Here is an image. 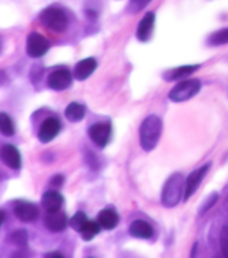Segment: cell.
I'll use <instances>...</instances> for the list:
<instances>
[{
  "label": "cell",
  "mask_w": 228,
  "mask_h": 258,
  "mask_svg": "<svg viewBox=\"0 0 228 258\" xmlns=\"http://www.w3.org/2000/svg\"><path fill=\"white\" fill-rule=\"evenodd\" d=\"M97 221L100 223L104 230H113L118 225V221H120V217L116 213V210H111V208H106V210H102L99 213V217H97Z\"/></svg>",
  "instance_id": "17"
},
{
  "label": "cell",
  "mask_w": 228,
  "mask_h": 258,
  "mask_svg": "<svg viewBox=\"0 0 228 258\" xmlns=\"http://www.w3.org/2000/svg\"><path fill=\"white\" fill-rule=\"evenodd\" d=\"M87 221H89V218H87V216H86L83 211H79V213H76L74 216L70 218V221H68V225L73 228V230H76V231H82L83 230V227H85L86 224H87Z\"/></svg>",
  "instance_id": "22"
},
{
  "label": "cell",
  "mask_w": 228,
  "mask_h": 258,
  "mask_svg": "<svg viewBox=\"0 0 228 258\" xmlns=\"http://www.w3.org/2000/svg\"><path fill=\"white\" fill-rule=\"evenodd\" d=\"M161 130H163V121L160 117L151 114L144 118L140 127V144L143 150L151 151L156 149L161 137Z\"/></svg>",
  "instance_id": "1"
},
{
  "label": "cell",
  "mask_w": 228,
  "mask_h": 258,
  "mask_svg": "<svg viewBox=\"0 0 228 258\" xmlns=\"http://www.w3.org/2000/svg\"><path fill=\"white\" fill-rule=\"evenodd\" d=\"M201 89V82L198 79H188L181 83H178L171 92H170L169 97L171 101L176 103H181V101H187L193 99L197 93Z\"/></svg>",
  "instance_id": "4"
},
{
  "label": "cell",
  "mask_w": 228,
  "mask_h": 258,
  "mask_svg": "<svg viewBox=\"0 0 228 258\" xmlns=\"http://www.w3.org/2000/svg\"><path fill=\"white\" fill-rule=\"evenodd\" d=\"M130 234L133 237H135V238L147 240V238H151L153 234H154V230H153V227L147 221H144V220H135L130 225Z\"/></svg>",
  "instance_id": "16"
},
{
  "label": "cell",
  "mask_w": 228,
  "mask_h": 258,
  "mask_svg": "<svg viewBox=\"0 0 228 258\" xmlns=\"http://www.w3.org/2000/svg\"><path fill=\"white\" fill-rule=\"evenodd\" d=\"M47 257H63V255H61L60 252H49Z\"/></svg>",
  "instance_id": "29"
},
{
  "label": "cell",
  "mask_w": 228,
  "mask_h": 258,
  "mask_svg": "<svg viewBox=\"0 0 228 258\" xmlns=\"http://www.w3.org/2000/svg\"><path fill=\"white\" fill-rule=\"evenodd\" d=\"M103 227L100 225V223L97 221H87V224L83 227V230L80 231V234H82V238L85 240V241H90V240H93L94 237L97 235V234L100 233V230H102Z\"/></svg>",
  "instance_id": "20"
},
{
  "label": "cell",
  "mask_w": 228,
  "mask_h": 258,
  "mask_svg": "<svg viewBox=\"0 0 228 258\" xmlns=\"http://www.w3.org/2000/svg\"><path fill=\"white\" fill-rule=\"evenodd\" d=\"M63 196L57 190H49L43 194L42 204L46 211H57L63 206Z\"/></svg>",
  "instance_id": "15"
},
{
  "label": "cell",
  "mask_w": 228,
  "mask_h": 258,
  "mask_svg": "<svg viewBox=\"0 0 228 258\" xmlns=\"http://www.w3.org/2000/svg\"><path fill=\"white\" fill-rule=\"evenodd\" d=\"M60 130H61V123H60L59 118H56V117H49V118H46L44 121L40 125V128H39V140L42 143H50L53 139H56L57 137V134L60 133Z\"/></svg>",
  "instance_id": "9"
},
{
  "label": "cell",
  "mask_w": 228,
  "mask_h": 258,
  "mask_svg": "<svg viewBox=\"0 0 228 258\" xmlns=\"http://www.w3.org/2000/svg\"><path fill=\"white\" fill-rule=\"evenodd\" d=\"M97 69V60L94 57H87L80 60L74 67V77L77 80H86L93 75L94 70Z\"/></svg>",
  "instance_id": "14"
},
{
  "label": "cell",
  "mask_w": 228,
  "mask_h": 258,
  "mask_svg": "<svg viewBox=\"0 0 228 258\" xmlns=\"http://www.w3.org/2000/svg\"><path fill=\"white\" fill-rule=\"evenodd\" d=\"M49 49H50V43H49V40L44 36L37 33V32H33V33L29 34L26 51H27V54L30 57H43L49 51Z\"/></svg>",
  "instance_id": "5"
},
{
  "label": "cell",
  "mask_w": 228,
  "mask_h": 258,
  "mask_svg": "<svg viewBox=\"0 0 228 258\" xmlns=\"http://www.w3.org/2000/svg\"><path fill=\"white\" fill-rule=\"evenodd\" d=\"M89 137L99 147H106L111 139V124L110 123H96V124L90 125Z\"/></svg>",
  "instance_id": "8"
},
{
  "label": "cell",
  "mask_w": 228,
  "mask_h": 258,
  "mask_svg": "<svg viewBox=\"0 0 228 258\" xmlns=\"http://www.w3.org/2000/svg\"><path fill=\"white\" fill-rule=\"evenodd\" d=\"M217 200H218V194L217 192H212V194H210V197L207 199V201L204 203L203 206H201V208H200V216H204L210 208L217 203Z\"/></svg>",
  "instance_id": "27"
},
{
  "label": "cell",
  "mask_w": 228,
  "mask_h": 258,
  "mask_svg": "<svg viewBox=\"0 0 228 258\" xmlns=\"http://www.w3.org/2000/svg\"><path fill=\"white\" fill-rule=\"evenodd\" d=\"M71 82H73V76L70 73L68 69H59V70H54L53 73L49 75L47 77V84L49 87L53 89V90H57V92H61V90H66L71 86Z\"/></svg>",
  "instance_id": "6"
},
{
  "label": "cell",
  "mask_w": 228,
  "mask_h": 258,
  "mask_svg": "<svg viewBox=\"0 0 228 258\" xmlns=\"http://www.w3.org/2000/svg\"><path fill=\"white\" fill-rule=\"evenodd\" d=\"M184 192H186L184 175L181 173H174L173 175H170L169 180L166 181L164 187H163V194H161L163 206L167 208L176 207L183 199Z\"/></svg>",
  "instance_id": "2"
},
{
  "label": "cell",
  "mask_w": 228,
  "mask_h": 258,
  "mask_svg": "<svg viewBox=\"0 0 228 258\" xmlns=\"http://www.w3.org/2000/svg\"><path fill=\"white\" fill-rule=\"evenodd\" d=\"M0 157H2V161L6 164L10 168L13 170H19L22 167V157H20V153L17 150L15 146L12 144H5L2 147V151H0Z\"/></svg>",
  "instance_id": "12"
},
{
  "label": "cell",
  "mask_w": 228,
  "mask_h": 258,
  "mask_svg": "<svg viewBox=\"0 0 228 258\" xmlns=\"http://www.w3.org/2000/svg\"><path fill=\"white\" fill-rule=\"evenodd\" d=\"M151 0H130L128 2V6H127V10L130 13H138L140 10H143Z\"/></svg>",
  "instance_id": "25"
},
{
  "label": "cell",
  "mask_w": 228,
  "mask_h": 258,
  "mask_svg": "<svg viewBox=\"0 0 228 258\" xmlns=\"http://www.w3.org/2000/svg\"><path fill=\"white\" fill-rule=\"evenodd\" d=\"M0 130L3 136H13L15 134V125H13V120L6 114V113H0Z\"/></svg>",
  "instance_id": "21"
},
{
  "label": "cell",
  "mask_w": 228,
  "mask_h": 258,
  "mask_svg": "<svg viewBox=\"0 0 228 258\" xmlns=\"http://www.w3.org/2000/svg\"><path fill=\"white\" fill-rule=\"evenodd\" d=\"M40 22L44 27H47L51 32L63 33L68 26L67 13L59 6H49L40 13Z\"/></svg>",
  "instance_id": "3"
},
{
  "label": "cell",
  "mask_w": 228,
  "mask_h": 258,
  "mask_svg": "<svg viewBox=\"0 0 228 258\" xmlns=\"http://www.w3.org/2000/svg\"><path fill=\"white\" fill-rule=\"evenodd\" d=\"M13 211H15V216L20 221H25V223H32L34 220H37V217H39V208L30 201H16L13 204Z\"/></svg>",
  "instance_id": "7"
},
{
  "label": "cell",
  "mask_w": 228,
  "mask_h": 258,
  "mask_svg": "<svg viewBox=\"0 0 228 258\" xmlns=\"http://www.w3.org/2000/svg\"><path fill=\"white\" fill-rule=\"evenodd\" d=\"M211 164H205V166H201L200 168L194 170L191 174L188 175V178L186 180V192H184V200H188L195 191L197 188L200 187V184L203 181L204 175L207 174L208 168H210Z\"/></svg>",
  "instance_id": "11"
},
{
  "label": "cell",
  "mask_w": 228,
  "mask_h": 258,
  "mask_svg": "<svg viewBox=\"0 0 228 258\" xmlns=\"http://www.w3.org/2000/svg\"><path fill=\"white\" fill-rule=\"evenodd\" d=\"M208 43L211 46H221V44H227L228 43V29H221L218 32L212 33L208 37Z\"/></svg>",
  "instance_id": "23"
},
{
  "label": "cell",
  "mask_w": 228,
  "mask_h": 258,
  "mask_svg": "<svg viewBox=\"0 0 228 258\" xmlns=\"http://www.w3.org/2000/svg\"><path fill=\"white\" fill-rule=\"evenodd\" d=\"M220 245H221V251H222V255L228 258V225L222 227V230H221Z\"/></svg>",
  "instance_id": "26"
},
{
  "label": "cell",
  "mask_w": 228,
  "mask_h": 258,
  "mask_svg": "<svg viewBox=\"0 0 228 258\" xmlns=\"http://www.w3.org/2000/svg\"><path fill=\"white\" fill-rule=\"evenodd\" d=\"M67 216L63 211H47V214L44 217V225L47 230H50L51 233H60L64 231L68 225Z\"/></svg>",
  "instance_id": "10"
},
{
  "label": "cell",
  "mask_w": 228,
  "mask_h": 258,
  "mask_svg": "<svg viewBox=\"0 0 228 258\" xmlns=\"http://www.w3.org/2000/svg\"><path fill=\"white\" fill-rule=\"evenodd\" d=\"M64 114H66V118H67L68 121L77 123V121L83 120V117L86 114V108L80 103H70L67 107H66Z\"/></svg>",
  "instance_id": "18"
},
{
  "label": "cell",
  "mask_w": 228,
  "mask_h": 258,
  "mask_svg": "<svg viewBox=\"0 0 228 258\" xmlns=\"http://www.w3.org/2000/svg\"><path fill=\"white\" fill-rule=\"evenodd\" d=\"M154 22H156V15L153 12L145 13V16L141 19V22L138 23L137 27V39L140 42H147L150 39V36L153 33V29H154Z\"/></svg>",
  "instance_id": "13"
},
{
  "label": "cell",
  "mask_w": 228,
  "mask_h": 258,
  "mask_svg": "<svg viewBox=\"0 0 228 258\" xmlns=\"http://www.w3.org/2000/svg\"><path fill=\"white\" fill-rule=\"evenodd\" d=\"M12 241L16 244L17 247L25 248L27 247V231L26 230H17L12 234Z\"/></svg>",
  "instance_id": "24"
},
{
  "label": "cell",
  "mask_w": 228,
  "mask_h": 258,
  "mask_svg": "<svg viewBox=\"0 0 228 258\" xmlns=\"http://www.w3.org/2000/svg\"><path fill=\"white\" fill-rule=\"evenodd\" d=\"M63 181H64L63 175H54V177L51 178L50 185H51V187H54V188L57 190L59 187H61V184H63Z\"/></svg>",
  "instance_id": "28"
},
{
  "label": "cell",
  "mask_w": 228,
  "mask_h": 258,
  "mask_svg": "<svg viewBox=\"0 0 228 258\" xmlns=\"http://www.w3.org/2000/svg\"><path fill=\"white\" fill-rule=\"evenodd\" d=\"M197 70H198V66H180L177 69L170 70L169 73H166L164 79L166 80H177V79H181V77L193 75Z\"/></svg>",
  "instance_id": "19"
}]
</instances>
